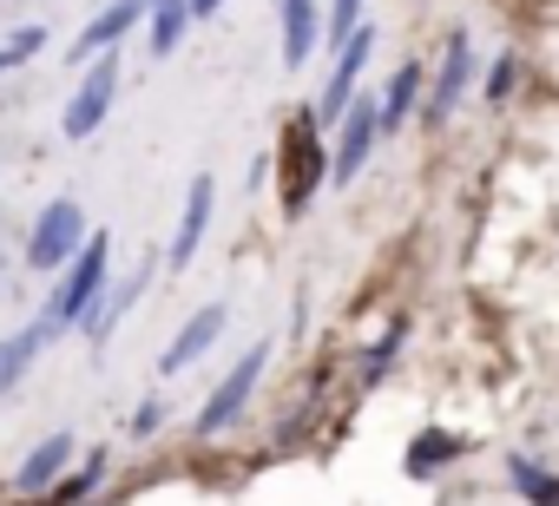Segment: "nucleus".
<instances>
[{"instance_id": "obj_24", "label": "nucleus", "mask_w": 559, "mask_h": 506, "mask_svg": "<svg viewBox=\"0 0 559 506\" xmlns=\"http://www.w3.org/2000/svg\"><path fill=\"white\" fill-rule=\"evenodd\" d=\"M513 73H520V60H513V53H500V60H493V73H487V99H507V93H513Z\"/></svg>"}, {"instance_id": "obj_7", "label": "nucleus", "mask_w": 559, "mask_h": 506, "mask_svg": "<svg viewBox=\"0 0 559 506\" xmlns=\"http://www.w3.org/2000/svg\"><path fill=\"white\" fill-rule=\"evenodd\" d=\"M369 53H376V34L362 27L349 47H336V67H330V86H323V99H317V119L323 125H343V112L356 106V80H362V67H369Z\"/></svg>"}, {"instance_id": "obj_12", "label": "nucleus", "mask_w": 559, "mask_h": 506, "mask_svg": "<svg viewBox=\"0 0 559 506\" xmlns=\"http://www.w3.org/2000/svg\"><path fill=\"white\" fill-rule=\"evenodd\" d=\"M60 329H67V323H53V316L40 310V316H34V323H27L21 336H8V342H0V395H8V388H14V382H21V375L34 369V356H40V349H47V342H53Z\"/></svg>"}, {"instance_id": "obj_6", "label": "nucleus", "mask_w": 559, "mask_h": 506, "mask_svg": "<svg viewBox=\"0 0 559 506\" xmlns=\"http://www.w3.org/2000/svg\"><path fill=\"white\" fill-rule=\"evenodd\" d=\"M376 138H382V99H356V106L343 112V138H336L330 178H336V184H356L362 165H369V152H376Z\"/></svg>"}, {"instance_id": "obj_13", "label": "nucleus", "mask_w": 559, "mask_h": 506, "mask_svg": "<svg viewBox=\"0 0 559 506\" xmlns=\"http://www.w3.org/2000/svg\"><path fill=\"white\" fill-rule=\"evenodd\" d=\"M145 284H152V264H139V277L112 284V290H106V303H99V310H93V316L80 323V336H86L93 349H106V342H112V329H119V316H126V310H132V303L145 297Z\"/></svg>"}, {"instance_id": "obj_11", "label": "nucleus", "mask_w": 559, "mask_h": 506, "mask_svg": "<svg viewBox=\"0 0 559 506\" xmlns=\"http://www.w3.org/2000/svg\"><path fill=\"white\" fill-rule=\"evenodd\" d=\"M224 323H230V310H224V303H204V310H198V316L171 336V349L158 356V369H165V375H185V369H191V362H198V356L224 336Z\"/></svg>"}, {"instance_id": "obj_4", "label": "nucleus", "mask_w": 559, "mask_h": 506, "mask_svg": "<svg viewBox=\"0 0 559 506\" xmlns=\"http://www.w3.org/2000/svg\"><path fill=\"white\" fill-rule=\"evenodd\" d=\"M263 369H270V342H250V349H243V362H237V369H230V375L211 388V401L198 408V427H191V434H204V441H211V434H224V427L243 414V401L257 395Z\"/></svg>"}, {"instance_id": "obj_1", "label": "nucleus", "mask_w": 559, "mask_h": 506, "mask_svg": "<svg viewBox=\"0 0 559 506\" xmlns=\"http://www.w3.org/2000/svg\"><path fill=\"white\" fill-rule=\"evenodd\" d=\"M106 290H112V237H106V230H93V237H86V250H80V257L67 264V284L53 290L47 316L80 329V323H86V316L106 303Z\"/></svg>"}, {"instance_id": "obj_18", "label": "nucleus", "mask_w": 559, "mask_h": 506, "mask_svg": "<svg viewBox=\"0 0 559 506\" xmlns=\"http://www.w3.org/2000/svg\"><path fill=\"white\" fill-rule=\"evenodd\" d=\"M191 21H198V14H191V0H152V53H158V60L178 53V40H185Z\"/></svg>"}, {"instance_id": "obj_17", "label": "nucleus", "mask_w": 559, "mask_h": 506, "mask_svg": "<svg viewBox=\"0 0 559 506\" xmlns=\"http://www.w3.org/2000/svg\"><path fill=\"white\" fill-rule=\"evenodd\" d=\"M415 93H421V67H402V73L382 86V138L408 125V112H415Z\"/></svg>"}, {"instance_id": "obj_25", "label": "nucleus", "mask_w": 559, "mask_h": 506, "mask_svg": "<svg viewBox=\"0 0 559 506\" xmlns=\"http://www.w3.org/2000/svg\"><path fill=\"white\" fill-rule=\"evenodd\" d=\"M158 427H165V401H139V414H132V434H139V441H152Z\"/></svg>"}, {"instance_id": "obj_8", "label": "nucleus", "mask_w": 559, "mask_h": 506, "mask_svg": "<svg viewBox=\"0 0 559 506\" xmlns=\"http://www.w3.org/2000/svg\"><path fill=\"white\" fill-rule=\"evenodd\" d=\"M467 80H474V40L467 34H448V53H441V67H435V93H428V125H448L454 119V106H461V93H467Z\"/></svg>"}, {"instance_id": "obj_10", "label": "nucleus", "mask_w": 559, "mask_h": 506, "mask_svg": "<svg viewBox=\"0 0 559 506\" xmlns=\"http://www.w3.org/2000/svg\"><path fill=\"white\" fill-rule=\"evenodd\" d=\"M211 204H217V178L198 171L191 191H185V210H178V237H171V250H165V264H171V270H191L198 243H204V230H211Z\"/></svg>"}, {"instance_id": "obj_23", "label": "nucleus", "mask_w": 559, "mask_h": 506, "mask_svg": "<svg viewBox=\"0 0 559 506\" xmlns=\"http://www.w3.org/2000/svg\"><path fill=\"white\" fill-rule=\"evenodd\" d=\"M402 342H408V323H395V329H389V336H382V342L369 349V362H362V375H369V382H382V369L395 362V349H402Z\"/></svg>"}, {"instance_id": "obj_3", "label": "nucleus", "mask_w": 559, "mask_h": 506, "mask_svg": "<svg viewBox=\"0 0 559 506\" xmlns=\"http://www.w3.org/2000/svg\"><path fill=\"white\" fill-rule=\"evenodd\" d=\"M86 250V210L73 197H53L40 217H34V237H27V264L34 270H67Z\"/></svg>"}, {"instance_id": "obj_21", "label": "nucleus", "mask_w": 559, "mask_h": 506, "mask_svg": "<svg viewBox=\"0 0 559 506\" xmlns=\"http://www.w3.org/2000/svg\"><path fill=\"white\" fill-rule=\"evenodd\" d=\"M40 47H47V27H40V21H34V27H14V34H8V47H0V80H8L14 67H27Z\"/></svg>"}, {"instance_id": "obj_16", "label": "nucleus", "mask_w": 559, "mask_h": 506, "mask_svg": "<svg viewBox=\"0 0 559 506\" xmlns=\"http://www.w3.org/2000/svg\"><path fill=\"white\" fill-rule=\"evenodd\" d=\"M461 447H467L461 434H441V427H435V434H415V441H408V454H402V467H408V473L421 480V473H435V467H448V460H461Z\"/></svg>"}, {"instance_id": "obj_5", "label": "nucleus", "mask_w": 559, "mask_h": 506, "mask_svg": "<svg viewBox=\"0 0 559 506\" xmlns=\"http://www.w3.org/2000/svg\"><path fill=\"white\" fill-rule=\"evenodd\" d=\"M112 99H119V53H99V60H86V80H80V93L67 99L60 132H67L73 145H80V138H93V132L106 125Z\"/></svg>"}, {"instance_id": "obj_26", "label": "nucleus", "mask_w": 559, "mask_h": 506, "mask_svg": "<svg viewBox=\"0 0 559 506\" xmlns=\"http://www.w3.org/2000/svg\"><path fill=\"white\" fill-rule=\"evenodd\" d=\"M217 8H224V0H191V14H198V21H211Z\"/></svg>"}, {"instance_id": "obj_20", "label": "nucleus", "mask_w": 559, "mask_h": 506, "mask_svg": "<svg viewBox=\"0 0 559 506\" xmlns=\"http://www.w3.org/2000/svg\"><path fill=\"white\" fill-rule=\"evenodd\" d=\"M99 480H106V454H86V467H80V473H60L47 499H53V506H80V499H86Z\"/></svg>"}, {"instance_id": "obj_15", "label": "nucleus", "mask_w": 559, "mask_h": 506, "mask_svg": "<svg viewBox=\"0 0 559 506\" xmlns=\"http://www.w3.org/2000/svg\"><path fill=\"white\" fill-rule=\"evenodd\" d=\"M317 34H323L317 0H284V67H304L317 53Z\"/></svg>"}, {"instance_id": "obj_14", "label": "nucleus", "mask_w": 559, "mask_h": 506, "mask_svg": "<svg viewBox=\"0 0 559 506\" xmlns=\"http://www.w3.org/2000/svg\"><path fill=\"white\" fill-rule=\"evenodd\" d=\"M67 454H73V427H53L27 460H21V473H14V486L21 493H47L53 480H60V467H67Z\"/></svg>"}, {"instance_id": "obj_22", "label": "nucleus", "mask_w": 559, "mask_h": 506, "mask_svg": "<svg viewBox=\"0 0 559 506\" xmlns=\"http://www.w3.org/2000/svg\"><path fill=\"white\" fill-rule=\"evenodd\" d=\"M330 47H349L356 34H362V0H330Z\"/></svg>"}, {"instance_id": "obj_19", "label": "nucleus", "mask_w": 559, "mask_h": 506, "mask_svg": "<svg viewBox=\"0 0 559 506\" xmlns=\"http://www.w3.org/2000/svg\"><path fill=\"white\" fill-rule=\"evenodd\" d=\"M507 473H513V486H520V499H533V506H559V473H546V467H533L526 454H513V460H507Z\"/></svg>"}, {"instance_id": "obj_2", "label": "nucleus", "mask_w": 559, "mask_h": 506, "mask_svg": "<svg viewBox=\"0 0 559 506\" xmlns=\"http://www.w3.org/2000/svg\"><path fill=\"white\" fill-rule=\"evenodd\" d=\"M323 119L317 112H297V125H290V138H284V210L290 217H304L310 210V197H317V184H323Z\"/></svg>"}, {"instance_id": "obj_9", "label": "nucleus", "mask_w": 559, "mask_h": 506, "mask_svg": "<svg viewBox=\"0 0 559 506\" xmlns=\"http://www.w3.org/2000/svg\"><path fill=\"white\" fill-rule=\"evenodd\" d=\"M139 21H152V0H112V8H99L93 21H86V34L73 40V67H86V60H99V53H112Z\"/></svg>"}]
</instances>
